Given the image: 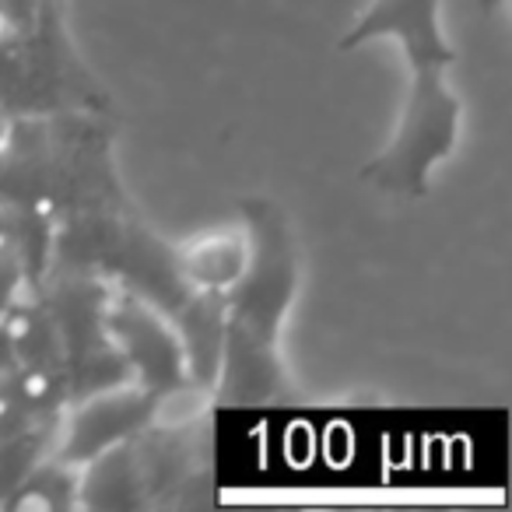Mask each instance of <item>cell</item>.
<instances>
[{"label":"cell","mask_w":512,"mask_h":512,"mask_svg":"<svg viewBox=\"0 0 512 512\" xmlns=\"http://www.w3.org/2000/svg\"><path fill=\"white\" fill-rule=\"evenodd\" d=\"M376 36H390L400 43L411 67V95L393 141L386 144L383 155L365 165L362 176L393 193L418 197L428 186V172L456 151L460 99L446 81L456 53L442 36L439 0H372L341 39V46L351 50Z\"/></svg>","instance_id":"cell-1"},{"label":"cell","mask_w":512,"mask_h":512,"mask_svg":"<svg viewBox=\"0 0 512 512\" xmlns=\"http://www.w3.org/2000/svg\"><path fill=\"white\" fill-rule=\"evenodd\" d=\"M179 267L204 292H225L246 274V246L232 232H204L179 249Z\"/></svg>","instance_id":"cell-2"},{"label":"cell","mask_w":512,"mask_h":512,"mask_svg":"<svg viewBox=\"0 0 512 512\" xmlns=\"http://www.w3.org/2000/svg\"><path fill=\"white\" fill-rule=\"evenodd\" d=\"M137 421V400L134 397H106L95 400L78 421H74V453L88 456L99 446L113 442L116 435H123Z\"/></svg>","instance_id":"cell-3"}]
</instances>
